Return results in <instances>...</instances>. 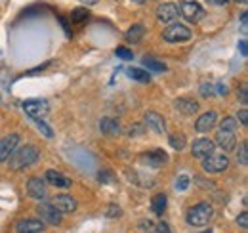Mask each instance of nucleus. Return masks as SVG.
Here are the masks:
<instances>
[{
    "instance_id": "nucleus-1",
    "label": "nucleus",
    "mask_w": 248,
    "mask_h": 233,
    "mask_svg": "<svg viewBox=\"0 0 248 233\" xmlns=\"http://www.w3.org/2000/svg\"><path fill=\"white\" fill-rule=\"evenodd\" d=\"M38 159H40V151L32 146H25L21 149H17L16 153H12L8 161H10V168L12 170H25V168L32 166Z\"/></svg>"
},
{
    "instance_id": "nucleus-2",
    "label": "nucleus",
    "mask_w": 248,
    "mask_h": 233,
    "mask_svg": "<svg viewBox=\"0 0 248 233\" xmlns=\"http://www.w3.org/2000/svg\"><path fill=\"white\" fill-rule=\"evenodd\" d=\"M214 216V208L210 203H197L187 210V224L195 226V228H202L206 226Z\"/></svg>"
},
{
    "instance_id": "nucleus-3",
    "label": "nucleus",
    "mask_w": 248,
    "mask_h": 233,
    "mask_svg": "<svg viewBox=\"0 0 248 233\" xmlns=\"http://www.w3.org/2000/svg\"><path fill=\"white\" fill-rule=\"evenodd\" d=\"M178 12L186 17L187 21H191V23H199V21L204 17V8H202L199 2H193V0H184V2H180Z\"/></svg>"
},
{
    "instance_id": "nucleus-4",
    "label": "nucleus",
    "mask_w": 248,
    "mask_h": 233,
    "mask_svg": "<svg viewBox=\"0 0 248 233\" xmlns=\"http://www.w3.org/2000/svg\"><path fill=\"white\" fill-rule=\"evenodd\" d=\"M191 36H193L191 29L186 27V25H182V23L170 25L168 29L162 33V38H164L166 42H172V44H176V42H187Z\"/></svg>"
},
{
    "instance_id": "nucleus-5",
    "label": "nucleus",
    "mask_w": 248,
    "mask_h": 233,
    "mask_svg": "<svg viewBox=\"0 0 248 233\" xmlns=\"http://www.w3.org/2000/svg\"><path fill=\"white\" fill-rule=\"evenodd\" d=\"M21 107L31 118H40V120L50 113V105L46 100H29V101H23Z\"/></svg>"
},
{
    "instance_id": "nucleus-6",
    "label": "nucleus",
    "mask_w": 248,
    "mask_h": 233,
    "mask_svg": "<svg viewBox=\"0 0 248 233\" xmlns=\"http://www.w3.org/2000/svg\"><path fill=\"white\" fill-rule=\"evenodd\" d=\"M227 166H229L227 155H210L208 159L202 161V170L208 174H219V172L227 170Z\"/></svg>"
},
{
    "instance_id": "nucleus-7",
    "label": "nucleus",
    "mask_w": 248,
    "mask_h": 233,
    "mask_svg": "<svg viewBox=\"0 0 248 233\" xmlns=\"http://www.w3.org/2000/svg\"><path fill=\"white\" fill-rule=\"evenodd\" d=\"M214 149H216V144H214L212 140H208V138H199V140L193 142L191 153H193L195 159L204 161V159H208L210 155H214Z\"/></svg>"
},
{
    "instance_id": "nucleus-8",
    "label": "nucleus",
    "mask_w": 248,
    "mask_h": 233,
    "mask_svg": "<svg viewBox=\"0 0 248 233\" xmlns=\"http://www.w3.org/2000/svg\"><path fill=\"white\" fill-rule=\"evenodd\" d=\"M36 212H38V216H40V220L44 224H52V226H60L62 224V212H58L50 203L38 204Z\"/></svg>"
},
{
    "instance_id": "nucleus-9",
    "label": "nucleus",
    "mask_w": 248,
    "mask_h": 233,
    "mask_svg": "<svg viewBox=\"0 0 248 233\" xmlns=\"http://www.w3.org/2000/svg\"><path fill=\"white\" fill-rule=\"evenodd\" d=\"M27 195L34 199V201H44L46 195H48V189H46V182L42 178H31L27 182Z\"/></svg>"
},
{
    "instance_id": "nucleus-10",
    "label": "nucleus",
    "mask_w": 248,
    "mask_h": 233,
    "mask_svg": "<svg viewBox=\"0 0 248 233\" xmlns=\"http://www.w3.org/2000/svg\"><path fill=\"white\" fill-rule=\"evenodd\" d=\"M178 16H180L178 4H174V2H164L156 8V17L160 23H172L178 19Z\"/></svg>"
},
{
    "instance_id": "nucleus-11",
    "label": "nucleus",
    "mask_w": 248,
    "mask_h": 233,
    "mask_svg": "<svg viewBox=\"0 0 248 233\" xmlns=\"http://www.w3.org/2000/svg\"><path fill=\"white\" fill-rule=\"evenodd\" d=\"M19 142H21V138L17 134H10V136H4L0 140V163H4V161L10 159V155L17 149Z\"/></svg>"
},
{
    "instance_id": "nucleus-12",
    "label": "nucleus",
    "mask_w": 248,
    "mask_h": 233,
    "mask_svg": "<svg viewBox=\"0 0 248 233\" xmlns=\"http://www.w3.org/2000/svg\"><path fill=\"white\" fill-rule=\"evenodd\" d=\"M50 204H52L58 212H62V214H65V212H75L77 206H78L77 199L71 197V195H56V197L50 201Z\"/></svg>"
},
{
    "instance_id": "nucleus-13",
    "label": "nucleus",
    "mask_w": 248,
    "mask_h": 233,
    "mask_svg": "<svg viewBox=\"0 0 248 233\" xmlns=\"http://www.w3.org/2000/svg\"><path fill=\"white\" fill-rule=\"evenodd\" d=\"M46 224L36 218H25L16 224V233H42Z\"/></svg>"
},
{
    "instance_id": "nucleus-14",
    "label": "nucleus",
    "mask_w": 248,
    "mask_h": 233,
    "mask_svg": "<svg viewBox=\"0 0 248 233\" xmlns=\"http://www.w3.org/2000/svg\"><path fill=\"white\" fill-rule=\"evenodd\" d=\"M143 122H145L147 128H151L156 134L166 132V122H164V118H162V115L155 113V111H147V113L143 115Z\"/></svg>"
},
{
    "instance_id": "nucleus-15",
    "label": "nucleus",
    "mask_w": 248,
    "mask_h": 233,
    "mask_svg": "<svg viewBox=\"0 0 248 233\" xmlns=\"http://www.w3.org/2000/svg\"><path fill=\"white\" fill-rule=\"evenodd\" d=\"M216 120H217L216 111H206V113H202V115L197 118V122H195V130L201 132V134H204V132H208V130L214 128Z\"/></svg>"
},
{
    "instance_id": "nucleus-16",
    "label": "nucleus",
    "mask_w": 248,
    "mask_h": 233,
    "mask_svg": "<svg viewBox=\"0 0 248 233\" xmlns=\"http://www.w3.org/2000/svg\"><path fill=\"white\" fill-rule=\"evenodd\" d=\"M214 144H217V146L221 147L223 151H233V149L237 147V138H235V134H233V132L219 130V132L216 134Z\"/></svg>"
},
{
    "instance_id": "nucleus-17",
    "label": "nucleus",
    "mask_w": 248,
    "mask_h": 233,
    "mask_svg": "<svg viewBox=\"0 0 248 233\" xmlns=\"http://www.w3.org/2000/svg\"><path fill=\"white\" fill-rule=\"evenodd\" d=\"M46 182L60 187V189H69L71 187V180L62 172H58V170H48L46 172Z\"/></svg>"
},
{
    "instance_id": "nucleus-18",
    "label": "nucleus",
    "mask_w": 248,
    "mask_h": 233,
    "mask_svg": "<svg viewBox=\"0 0 248 233\" xmlns=\"http://www.w3.org/2000/svg\"><path fill=\"white\" fill-rule=\"evenodd\" d=\"M174 107L182 113V115H193L199 111V103L195 100H189V98H180L174 101Z\"/></svg>"
},
{
    "instance_id": "nucleus-19",
    "label": "nucleus",
    "mask_w": 248,
    "mask_h": 233,
    "mask_svg": "<svg viewBox=\"0 0 248 233\" xmlns=\"http://www.w3.org/2000/svg\"><path fill=\"white\" fill-rule=\"evenodd\" d=\"M99 130H101L105 136H117V134H121L119 122H117L115 118H109V116H105V118L99 120Z\"/></svg>"
},
{
    "instance_id": "nucleus-20",
    "label": "nucleus",
    "mask_w": 248,
    "mask_h": 233,
    "mask_svg": "<svg viewBox=\"0 0 248 233\" xmlns=\"http://www.w3.org/2000/svg\"><path fill=\"white\" fill-rule=\"evenodd\" d=\"M143 161H145L147 165L160 166V165H164V163L168 161V155H166L162 149H155V151H149V153H145V155H143Z\"/></svg>"
},
{
    "instance_id": "nucleus-21",
    "label": "nucleus",
    "mask_w": 248,
    "mask_h": 233,
    "mask_svg": "<svg viewBox=\"0 0 248 233\" xmlns=\"http://www.w3.org/2000/svg\"><path fill=\"white\" fill-rule=\"evenodd\" d=\"M128 77L134 79L136 83H141V84L151 83V75H149L145 69H140V67H130V69H128Z\"/></svg>"
},
{
    "instance_id": "nucleus-22",
    "label": "nucleus",
    "mask_w": 248,
    "mask_h": 233,
    "mask_svg": "<svg viewBox=\"0 0 248 233\" xmlns=\"http://www.w3.org/2000/svg\"><path fill=\"white\" fill-rule=\"evenodd\" d=\"M143 36H145V27L140 25V23H138V25H132L130 29L126 31V40L132 42V44H138Z\"/></svg>"
},
{
    "instance_id": "nucleus-23",
    "label": "nucleus",
    "mask_w": 248,
    "mask_h": 233,
    "mask_svg": "<svg viewBox=\"0 0 248 233\" xmlns=\"http://www.w3.org/2000/svg\"><path fill=\"white\" fill-rule=\"evenodd\" d=\"M166 195L164 193H156L155 197H153V201H151V208H153V212H155L156 216H162L164 214V210H166Z\"/></svg>"
},
{
    "instance_id": "nucleus-24",
    "label": "nucleus",
    "mask_w": 248,
    "mask_h": 233,
    "mask_svg": "<svg viewBox=\"0 0 248 233\" xmlns=\"http://www.w3.org/2000/svg\"><path fill=\"white\" fill-rule=\"evenodd\" d=\"M168 144L174 147V149H178V151H182V149H186V144H187V138L186 134H170V138H168Z\"/></svg>"
},
{
    "instance_id": "nucleus-25",
    "label": "nucleus",
    "mask_w": 248,
    "mask_h": 233,
    "mask_svg": "<svg viewBox=\"0 0 248 233\" xmlns=\"http://www.w3.org/2000/svg\"><path fill=\"white\" fill-rule=\"evenodd\" d=\"M143 65L149 67V69H153V71H166V65L162 61H158V59L151 58V56H145L143 58Z\"/></svg>"
},
{
    "instance_id": "nucleus-26",
    "label": "nucleus",
    "mask_w": 248,
    "mask_h": 233,
    "mask_svg": "<svg viewBox=\"0 0 248 233\" xmlns=\"http://www.w3.org/2000/svg\"><path fill=\"white\" fill-rule=\"evenodd\" d=\"M237 161L243 165V166H247L248 165V144L247 142H243L239 149H237Z\"/></svg>"
},
{
    "instance_id": "nucleus-27",
    "label": "nucleus",
    "mask_w": 248,
    "mask_h": 233,
    "mask_svg": "<svg viewBox=\"0 0 248 233\" xmlns=\"http://www.w3.org/2000/svg\"><path fill=\"white\" fill-rule=\"evenodd\" d=\"M237 128V120L233 116H225L221 122H219V130H225V132H235Z\"/></svg>"
},
{
    "instance_id": "nucleus-28",
    "label": "nucleus",
    "mask_w": 248,
    "mask_h": 233,
    "mask_svg": "<svg viewBox=\"0 0 248 233\" xmlns=\"http://www.w3.org/2000/svg\"><path fill=\"white\" fill-rule=\"evenodd\" d=\"M71 17H73L75 23H82V21H86V17H88V10H86V8H77V10L71 14Z\"/></svg>"
},
{
    "instance_id": "nucleus-29",
    "label": "nucleus",
    "mask_w": 248,
    "mask_h": 233,
    "mask_svg": "<svg viewBox=\"0 0 248 233\" xmlns=\"http://www.w3.org/2000/svg\"><path fill=\"white\" fill-rule=\"evenodd\" d=\"M189 183H191V178L187 174H182L176 180V189H178V191H186L187 187H189Z\"/></svg>"
},
{
    "instance_id": "nucleus-30",
    "label": "nucleus",
    "mask_w": 248,
    "mask_h": 233,
    "mask_svg": "<svg viewBox=\"0 0 248 233\" xmlns=\"http://www.w3.org/2000/svg\"><path fill=\"white\" fill-rule=\"evenodd\" d=\"M121 214H123L121 206L115 203H111L107 206V210H105V216H107V218H117V216H121Z\"/></svg>"
},
{
    "instance_id": "nucleus-31",
    "label": "nucleus",
    "mask_w": 248,
    "mask_h": 233,
    "mask_svg": "<svg viewBox=\"0 0 248 233\" xmlns=\"http://www.w3.org/2000/svg\"><path fill=\"white\" fill-rule=\"evenodd\" d=\"M214 94H216V88L212 86L210 83H202L201 84V96L202 98H212Z\"/></svg>"
},
{
    "instance_id": "nucleus-32",
    "label": "nucleus",
    "mask_w": 248,
    "mask_h": 233,
    "mask_svg": "<svg viewBox=\"0 0 248 233\" xmlns=\"http://www.w3.org/2000/svg\"><path fill=\"white\" fill-rule=\"evenodd\" d=\"M143 132H145V128H143V124H140V122H136V124H132V126L128 128V132H126V134H128L130 138H134V136H141Z\"/></svg>"
},
{
    "instance_id": "nucleus-33",
    "label": "nucleus",
    "mask_w": 248,
    "mask_h": 233,
    "mask_svg": "<svg viewBox=\"0 0 248 233\" xmlns=\"http://www.w3.org/2000/svg\"><path fill=\"white\" fill-rule=\"evenodd\" d=\"M32 120H34V124L38 126V130H42V132H44V136H48V138H52V136H54V132L48 128V124H44L40 118H32Z\"/></svg>"
},
{
    "instance_id": "nucleus-34",
    "label": "nucleus",
    "mask_w": 248,
    "mask_h": 233,
    "mask_svg": "<svg viewBox=\"0 0 248 233\" xmlns=\"http://www.w3.org/2000/svg\"><path fill=\"white\" fill-rule=\"evenodd\" d=\"M115 54H117V58L121 59H132L134 56H132V52L128 50V48H124V46H119L117 50H115Z\"/></svg>"
},
{
    "instance_id": "nucleus-35",
    "label": "nucleus",
    "mask_w": 248,
    "mask_h": 233,
    "mask_svg": "<svg viewBox=\"0 0 248 233\" xmlns=\"http://www.w3.org/2000/svg\"><path fill=\"white\" fill-rule=\"evenodd\" d=\"M237 226H241L243 230H247V228H248V214H247V210H243V212L237 216Z\"/></svg>"
},
{
    "instance_id": "nucleus-36",
    "label": "nucleus",
    "mask_w": 248,
    "mask_h": 233,
    "mask_svg": "<svg viewBox=\"0 0 248 233\" xmlns=\"http://www.w3.org/2000/svg\"><path fill=\"white\" fill-rule=\"evenodd\" d=\"M239 100L243 101V105H247V103H248V90H247V84H243V86H241V92H239Z\"/></svg>"
},
{
    "instance_id": "nucleus-37",
    "label": "nucleus",
    "mask_w": 248,
    "mask_h": 233,
    "mask_svg": "<svg viewBox=\"0 0 248 233\" xmlns=\"http://www.w3.org/2000/svg\"><path fill=\"white\" fill-rule=\"evenodd\" d=\"M155 233H170V228H168V224L166 222H158L155 228Z\"/></svg>"
},
{
    "instance_id": "nucleus-38",
    "label": "nucleus",
    "mask_w": 248,
    "mask_h": 233,
    "mask_svg": "<svg viewBox=\"0 0 248 233\" xmlns=\"http://www.w3.org/2000/svg\"><path fill=\"white\" fill-rule=\"evenodd\" d=\"M239 120H241V124H243V126H247V124H248V111H247V107L239 111Z\"/></svg>"
},
{
    "instance_id": "nucleus-39",
    "label": "nucleus",
    "mask_w": 248,
    "mask_h": 233,
    "mask_svg": "<svg viewBox=\"0 0 248 233\" xmlns=\"http://www.w3.org/2000/svg\"><path fill=\"white\" fill-rule=\"evenodd\" d=\"M239 50H241V54H243V56H247L248 54V46H247V40H245V38L239 42Z\"/></svg>"
},
{
    "instance_id": "nucleus-40",
    "label": "nucleus",
    "mask_w": 248,
    "mask_h": 233,
    "mask_svg": "<svg viewBox=\"0 0 248 233\" xmlns=\"http://www.w3.org/2000/svg\"><path fill=\"white\" fill-rule=\"evenodd\" d=\"M248 14L247 12H243V16H241V25H243V33H247V25H248Z\"/></svg>"
},
{
    "instance_id": "nucleus-41",
    "label": "nucleus",
    "mask_w": 248,
    "mask_h": 233,
    "mask_svg": "<svg viewBox=\"0 0 248 233\" xmlns=\"http://www.w3.org/2000/svg\"><path fill=\"white\" fill-rule=\"evenodd\" d=\"M111 180H113L111 172H101L99 174V182H111Z\"/></svg>"
},
{
    "instance_id": "nucleus-42",
    "label": "nucleus",
    "mask_w": 248,
    "mask_h": 233,
    "mask_svg": "<svg viewBox=\"0 0 248 233\" xmlns=\"http://www.w3.org/2000/svg\"><path fill=\"white\" fill-rule=\"evenodd\" d=\"M216 90H217V94H223V96L227 94V86H221V84H219V86H217Z\"/></svg>"
},
{
    "instance_id": "nucleus-43",
    "label": "nucleus",
    "mask_w": 248,
    "mask_h": 233,
    "mask_svg": "<svg viewBox=\"0 0 248 233\" xmlns=\"http://www.w3.org/2000/svg\"><path fill=\"white\" fill-rule=\"evenodd\" d=\"M84 6H93V4H97V0H80Z\"/></svg>"
},
{
    "instance_id": "nucleus-44",
    "label": "nucleus",
    "mask_w": 248,
    "mask_h": 233,
    "mask_svg": "<svg viewBox=\"0 0 248 233\" xmlns=\"http://www.w3.org/2000/svg\"><path fill=\"white\" fill-rule=\"evenodd\" d=\"M210 2H214L216 6H225L227 4V0H210Z\"/></svg>"
},
{
    "instance_id": "nucleus-45",
    "label": "nucleus",
    "mask_w": 248,
    "mask_h": 233,
    "mask_svg": "<svg viewBox=\"0 0 248 233\" xmlns=\"http://www.w3.org/2000/svg\"><path fill=\"white\" fill-rule=\"evenodd\" d=\"M132 2H136V4H143V2H147V0H132Z\"/></svg>"
},
{
    "instance_id": "nucleus-46",
    "label": "nucleus",
    "mask_w": 248,
    "mask_h": 233,
    "mask_svg": "<svg viewBox=\"0 0 248 233\" xmlns=\"http://www.w3.org/2000/svg\"><path fill=\"white\" fill-rule=\"evenodd\" d=\"M235 2H241V4H247L248 0H235Z\"/></svg>"
},
{
    "instance_id": "nucleus-47",
    "label": "nucleus",
    "mask_w": 248,
    "mask_h": 233,
    "mask_svg": "<svg viewBox=\"0 0 248 233\" xmlns=\"http://www.w3.org/2000/svg\"><path fill=\"white\" fill-rule=\"evenodd\" d=\"M201 233H212V232H210V230H208V232H201Z\"/></svg>"
}]
</instances>
